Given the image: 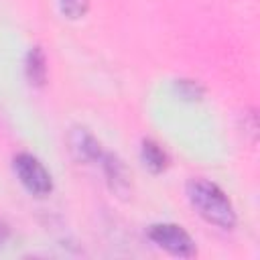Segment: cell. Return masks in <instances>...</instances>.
<instances>
[{
	"mask_svg": "<svg viewBox=\"0 0 260 260\" xmlns=\"http://www.w3.org/2000/svg\"><path fill=\"white\" fill-rule=\"evenodd\" d=\"M185 193H187L191 207L207 223H211L219 230H225V232L236 228V223H238L236 207L217 183H213L205 177H191L185 185Z\"/></svg>",
	"mask_w": 260,
	"mask_h": 260,
	"instance_id": "obj_1",
	"label": "cell"
},
{
	"mask_svg": "<svg viewBox=\"0 0 260 260\" xmlns=\"http://www.w3.org/2000/svg\"><path fill=\"white\" fill-rule=\"evenodd\" d=\"M146 238L160 250L169 252L171 256L177 258H191L197 254V246L195 240L191 238V234L179 225V223H152L146 230Z\"/></svg>",
	"mask_w": 260,
	"mask_h": 260,
	"instance_id": "obj_2",
	"label": "cell"
},
{
	"mask_svg": "<svg viewBox=\"0 0 260 260\" xmlns=\"http://www.w3.org/2000/svg\"><path fill=\"white\" fill-rule=\"evenodd\" d=\"M12 169L20 185L35 197H45L53 191V177L47 167L30 152H18L12 158Z\"/></svg>",
	"mask_w": 260,
	"mask_h": 260,
	"instance_id": "obj_3",
	"label": "cell"
},
{
	"mask_svg": "<svg viewBox=\"0 0 260 260\" xmlns=\"http://www.w3.org/2000/svg\"><path fill=\"white\" fill-rule=\"evenodd\" d=\"M67 144H69L73 158L81 165H100L106 152L102 142L85 126H73L67 132Z\"/></svg>",
	"mask_w": 260,
	"mask_h": 260,
	"instance_id": "obj_4",
	"label": "cell"
},
{
	"mask_svg": "<svg viewBox=\"0 0 260 260\" xmlns=\"http://www.w3.org/2000/svg\"><path fill=\"white\" fill-rule=\"evenodd\" d=\"M100 169L106 177V183L110 187V191L118 197H126L132 191V175L130 169L126 167V162L114 154V152H104L102 160H100Z\"/></svg>",
	"mask_w": 260,
	"mask_h": 260,
	"instance_id": "obj_5",
	"label": "cell"
},
{
	"mask_svg": "<svg viewBox=\"0 0 260 260\" xmlns=\"http://www.w3.org/2000/svg\"><path fill=\"white\" fill-rule=\"evenodd\" d=\"M47 75H49L47 55L43 47L35 45L24 55V77L32 87H43L47 83Z\"/></svg>",
	"mask_w": 260,
	"mask_h": 260,
	"instance_id": "obj_6",
	"label": "cell"
},
{
	"mask_svg": "<svg viewBox=\"0 0 260 260\" xmlns=\"http://www.w3.org/2000/svg\"><path fill=\"white\" fill-rule=\"evenodd\" d=\"M140 160H142V165L152 175H158V173L167 171V167H169V154H167V150L158 142H154L150 138H144L142 144H140Z\"/></svg>",
	"mask_w": 260,
	"mask_h": 260,
	"instance_id": "obj_7",
	"label": "cell"
},
{
	"mask_svg": "<svg viewBox=\"0 0 260 260\" xmlns=\"http://www.w3.org/2000/svg\"><path fill=\"white\" fill-rule=\"evenodd\" d=\"M173 89H175V93H177L181 100H185V102H201L203 95H205V87H203L199 81L187 79V77L175 79Z\"/></svg>",
	"mask_w": 260,
	"mask_h": 260,
	"instance_id": "obj_8",
	"label": "cell"
},
{
	"mask_svg": "<svg viewBox=\"0 0 260 260\" xmlns=\"http://www.w3.org/2000/svg\"><path fill=\"white\" fill-rule=\"evenodd\" d=\"M59 10L69 20H79L89 10V0H59Z\"/></svg>",
	"mask_w": 260,
	"mask_h": 260,
	"instance_id": "obj_9",
	"label": "cell"
},
{
	"mask_svg": "<svg viewBox=\"0 0 260 260\" xmlns=\"http://www.w3.org/2000/svg\"><path fill=\"white\" fill-rule=\"evenodd\" d=\"M8 238H10V228H8V223L4 219H0V248L8 242Z\"/></svg>",
	"mask_w": 260,
	"mask_h": 260,
	"instance_id": "obj_10",
	"label": "cell"
}]
</instances>
